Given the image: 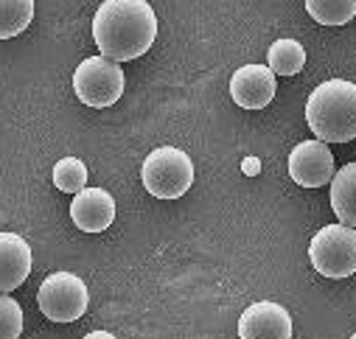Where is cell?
Returning <instances> with one entry per match:
<instances>
[{
    "instance_id": "6da1fadb",
    "label": "cell",
    "mask_w": 356,
    "mask_h": 339,
    "mask_svg": "<svg viewBox=\"0 0 356 339\" xmlns=\"http://www.w3.org/2000/svg\"><path fill=\"white\" fill-rule=\"evenodd\" d=\"M157 37V15L146 0H104L93 15V40L104 59L143 56Z\"/></svg>"
},
{
    "instance_id": "7a4b0ae2",
    "label": "cell",
    "mask_w": 356,
    "mask_h": 339,
    "mask_svg": "<svg viewBox=\"0 0 356 339\" xmlns=\"http://www.w3.org/2000/svg\"><path fill=\"white\" fill-rule=\"evenodd\" d=\"M306 124L323 143H348L356 138V84L328 78L309 93Z\"/></svg>"
},
{
    "instance_id": "3957f363",
    "label": "cell",
    "mask_w": 356,
    "mask_h": 339,
    "mask_svg": "<svg viewBox=\"0 0 356 339\" xmlns=\"http://www.w3.org/2000/svg\"><path fill=\"white\" fill-rule=\"evenodd\" d=\"M140 180L152 197L177 199L194 185V163L183 149L160 146L143 160Z\"/></svg>"
},
{
    "instance_id": "277c9868",
    "label": "cell",
    "mask_w": 356,
    "mask_h": 339,
    "mask_svg": "<svg viewBox=\"0 0 356 339\" xmlns=\"http://www.w3.org/2000/svg\"><path fill=\"white\" fill-rule=\"evenodd\" d=\"M309 261L323 278H350L356 272V230L345 224H325L309 244Z\"/></svg>"
},
{
    "instance_id": "5b68a950",
    "label": "cell",
    "mask_w": 356,
    "mask_h": 339,
    "mask_svg": "<svg viewBox=\"0 0 356 339\" xmlns=\"http://www.w3.org/2000/svg\"><path fill=\"white\" fill-rule=\"evenodd\" d=\"M73 93L81 104L104 110L124 96V67L121 62L90 56L73 70Z\"/></svg>"
},
{
    "instance_id": "8992f818",
    "label": "cell",
    "mask_w": 356,
    "mask_h": 339,
    "mask_svg": "<svg viewBox=\"0 0 356 339\" xmlns=\"http://www.w3.org/2000/svg\"><path fill=\"white\" fill-rule=\"evenodd\" d=\"M37 306L51 322H73L90 306L87 283L73 272H54L37 292Z\"/></svg>"
},
{
    "instance_id": "52a82bcc",
    "label": "cell",
    "mask_w": 356,
    "mask_h": 339,
    "mask_svg": "<svg viewBox=\"0 0 356 339\" xmlns=\"http://www.w3.org/2000/svg\"><path fill=\"white\" fill-rule=\"evenodd\" d=\"M334 172V154L323 140H303L289 154V177L303 188L328 185Z\"/></svg>"
},
{
    "instance_id": "ba28073f",
    "label": "cell",
    "mask_w": 356,
    "mask_h": 339,
    "mask_svg": "<svg viewBox=\"0 0 356 339\" xmlns=\"http://www.w3.org/2000/svg\"><path fill=\"white\" fill-rule=\"evenodd\" d=\"M238 339H292V314L273 300L252 303L238 317Z\"/></svg>"
},
{
    "instance_id": "9c48e42d",
    "label": "cell",
    "mask_w": 356,
    "mask_h": 339,
    "mask_svg": "<svg viewBox=\"0 0 356 339\" xmlns=\"http://www.w3.org/2000/svg\"><path fill=\"white\" fill-rule=\"evenodd\" d=\"M275 73L266 65H244L230 78V96L244 110H261L275 99Z\"/></svg>"
},
{
    "instance_id": "30bf717a",
    "label": "cell",
    "mask_w": 356,
    "mask_h": 339,
    "mask_svg": "<svg viewBox=\"0 0 356 339\" xmlns=\"http://www.w3.org/2000/svg\"><path fill=\"white\" fill-rule=\"evenodd\" d=\"M70 219L84 233H104L115 222V199L104 188H81L70 199Z\"/></svg>"
},
{
    "instance_id": "8fae6325",
    "label": "cell",
    "mask_w": 356,
    "mask_h": 339,
    "mask_svg": "<svg viewBox=\"0 0 356 339\" xmlns=\"http://www.w3.org/2000/svg\"><path fill=\"white\" fill-rule=\"evenodd\" d=\"M31 275V247L17 233H0V295H9Z\"/></svg>"
},
{
    "instance_id": "7c38bea8",
    "label": "cell",
    "mask_w": 356,
    "mask_h": 339,
    "mask_svg": "<svg viewBox=\"0 0 356 339\" xmlns=\"http://www.w3.org/2000/svg\"><path fill=\"white\" fill-rule=\"evenodd\" d=\"M331 208L339 224L356 227V163L342 165L331 177Z\"/></svg>"
},
{
    "instance_id": "4fadbf2b",
    "label": "cell",
    "mask_w": 356,
    "mask_h": 339,
    "mask_svg": "<svg viewBox=\"0 0 356 339\" xmlns=\"http://www.w3.org/2000/svg\"><path fill=\"white\" fill-rule=\"evenodd\" d=\"M303 65H306V48L292 37L273 42L270 51H266V67L278 76H295L303 70Z\"/></svg>"
},
{
    "instance_id": "5bb4252c",
    "label": "cell",
    "mask_w": 356,
    "mask_h": 339,
    "mask_svg": "<svg viewBox=\"0 0 356 339\" xmlns=\"http://www.w3.org/2000/svg\"><path fill=\"white\" fill-rule=\"evenodd\" d=\"M34 20V0H0V40H12Z\"/></svg>"
},
{
    "instance_id": "9a60e30c",
    "label": "cell",
    "mask_w": 356,
    "mask_h": 339,
    "mask_svg": "<svg viewBox=\"0 0 356 339\" xmlns=\"http://www.w3.org/2000/svg\"><path fill=\"white\" fill-rule=\"evenodd\" d=\"M306 12L320 26H345L356 17V0H306Z\"/></svg>"
},
{
    "instance_id": "2e32d148",
    "label": "cell",
    "mask_w": 356,
    "mask_h": 339,
    "mask_svg": "<svg viewBox=\"0 0 356 339\" xmlns=\"http://www.w3.org/2000/svg\"><path fill=\"white\" fill-rule=\"evenodd\" d=\"M54 185L65 194H79L87 185V165L79 157H62L54 165Z\"/></svg>"
},
{
    "instance_id": "e0dca14e",
    "label": "cell",
    "mask_w": 356,
    "mask_h": 339,
    "mask_svg": "<svg viewBox=\"0 0 356 339\" xmlns=\"http://www.w3.org/2000/svg\"><path fill=\"white\" fill-rule=\"evenodd\" d=\"M23 322V306L9 295H0V339H20Z\"/></svg>"
},
{
    "instance_id": "ac0fdd59",
    "label": "cell",
    "mask_w": 356,
    "mask_h": 339,
    "mask_svg": "<svg viewBox=\"0 0 356 339\" xmlns=\"http://www.w3.org/2000/svg\"><path fill=\"white\" fill-rule=\"evenodd\" d=\"M81 339H115V333H110V331H90V333L81 336Z\"/></svg>"
},
{
    "instance_id": "d6986e66",
    "label": "cell",
    "mask_w": 356,
    "mask_h": 339,
    "mask_svg": "<svg viewBox=\"0 0 356 339\" xmlns=\"http://www.w3.org/2000/svg\"><path fill=\"white\" fill-rule=\"evenodd\" d=\"M350 339H356V333H353V336H350Z\"/></svg>"
}]
</instances>
